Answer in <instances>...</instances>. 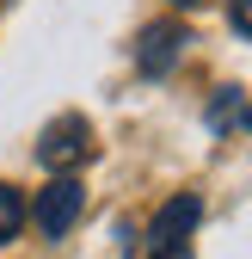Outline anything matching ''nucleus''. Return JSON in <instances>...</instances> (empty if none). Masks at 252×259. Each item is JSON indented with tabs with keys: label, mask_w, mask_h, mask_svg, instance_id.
I'll return each instance as SVG.
<instances>
[{
	"label": "nucleus",
	"mask_w": 252,
	"mask_h": 259,
	"mask_svg": "<svg viewBox=\"0 0 252 259\" xmlns=\"http://www.w3.org/2000/svg\"><path fill=\"white\" fill-rule=\"evenodd\" d=\"M37 160H43L49 173H74L80 160H92V123L74 117V111H68V117H55L43 136H37Z\"/></svg>",
	"instance_id": "f257e3e1"
},
{
	"label": "nucleus",
	"mask_w": 252,
	"mask_h": 259,
	"mask_svg": "<svg viewBox=\"0 0 252 259\" xmlns=\"http://www.w3.org/2000/svg\"><path fill=\"white\" fill-rule=\"evenodd\" d=\"M80 210H86V185L74 179V173H55L43 191H37V229L49 235V241H61L80 222Z\"/></svg>",
	"instance_id": "f03ea898"
},
{
	"label": "nucleus",
	"mask_w": 252,
	"mask_h": 259,
	"mask_svg": "<svg viewBox=\"0 0 252 259\" xmlns=\"http://www.w3.org/2000/svg\"><path fill=\"white\" fill-rule=\"evenodd\" d=\"M203 222V198L197 191H178V198H166L160 204V216L148 222V247L160 253V247H184V235H191Z\"/></svg>",
	"instance_id": "7ed1b4c3"
},
{
	"label": "nucleus",
	"mask_w": 252,
	"mask_h": 259,
	"mask_svg": "<svg viewBox=\"0 0 252 259\" xmlns=\"http://www.w3.org/2000/svg\"><path fill=\"white\" fill-rule=\"evenodd\" d=\"M184 44H191V31H184V25H148V31H142V44H136V68L154 74V80L172 74V68H178V56H184Z\"/></svg>",
	"instance_id": "20e7f679"
},
{
	"label": "nucleus",
	"mask_w": 252,
	"mask_h": 259,
	"mask_svg": "<svg viewBox=\"0 0 252 259\" xmlns=\"http://www.w3.org/2000/svg\"><path fill=\"white\" fill-rule=\"evenodd\" d=\"M25 198H19V185H0V247L7 241H19V229H25Z\"/></svg>",
	"instance_id": "39448f33"
},
{
	"label": "nucleus",
	"mask_w": 252,
	"mask_h": 259,
	"mask_svg": "<svg viewBox=\"0 0 252 259\" xmlns=\"http://www.w3.org/2000/svg\"><path fill=\"white\" fill-rule=\"evenodd\" d=\"M228 19H234V31H246V37H252V0H234Z\"/></svg>",
	"instance_id": "423d86ee"
},
{
	"label": "nucleus",
	"mask_w": 252,
	"mask_h": 259,
	"mask_svg": "<svg viewBox=\"0 0 252 259\" xmlns=\"http://www.w3.org/2000/svg\"><path fill=\"white\" fill-rule=\"evenodd\" d=\"M154 259H191V247H160Z\"/></svg>",
	"instance_id": "0eeeda50"
},
{
	"label": "nucleus",
	"mask_w": 252,
	"mask_h": 259,
	"mask_svg": "<svg viewBox=\"0 0 252 259\" xmlns=\"http://www.w3.org/2000/svg\"><path fill=\"white\" fill-rule=\"evenodd\" d=\"M178 7H191V0H178Z\"/></svg>",
	"instance_id": "6e6552de"
},
{
	"label": "nucleus",
	"mask_w": 252,
	"mask_h": 259,
	"mask_svg": "<svg viewBox=\"0 0 252 259\" xmlns=\"http://www.w3.org/2000/svg\"><path fill=\"white\" fill-rule=\"evenodd\" d=\"M246 123H252V111H246Z\"/></svg>",
	"instance_id": "1a4fd4ad"
},
{
	"label": "nucleus",
	"mask_w": 252,
	"mask_h": 259,
	"mask_svg": "<svg viewBox=\"0 0 252 259\" xmlns=\"http://www.w3.org/2000/svg\"><path fill=\"white\" fill-rule=\"evenodd\" d=\"M0 7H7V0H0Z\"/></svg>",
	"instance_id": "9d476101"
}]
</instances>
